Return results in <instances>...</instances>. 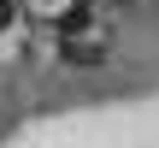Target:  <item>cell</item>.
I'll return each mask as SVG.
<instances>
[{
	"label": "cell",
	"mask_w": 159,
	"mask_h": 148,
	"mask_svg": "<svg viewBox=\"0 0 159 148\" xmlns=\"http://www.w3.org/2000/svg\"><path fill=\"white\" fill-rule=\"evenodd\" d=\"M12 18H18V0H0V30H6Z\"/></svg>",
	"instance_id": "cell-3"
},
{
	"label": "cell",
	"mask_w": 159,
	"mask_h": 148,
	"mask_svg": "<svg viewBox=\"0 0 159 148\" xmlns=\"http://www.w3.org/2000/svg\"><path fill=\"white\" fill-rule=\"evenodd\" d=\"M83 24H89V0H77V6H71V12L59 18V30H65V36H77Z\"/></svg>",
	"instance_id": "cell-2"
},
{
	"label": "cell",
	"mask_w": 159,
	"mask_h": 148,
	"mask_svg": "<svg viewBox=\"0 0 159 148\" xmlns=\"http://www.w3.org/2000/svg\"><path fill=\"white\" fill-rule=\"evenodd\" d=\"M65 59H71V65H100L106 47H100V42H65Z\"/></svg>",
	"instance_id": "cell-1"
}]
</instances>
